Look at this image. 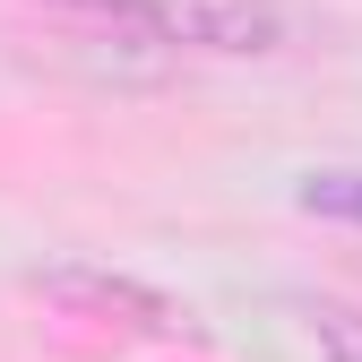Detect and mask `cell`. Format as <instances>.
<instances>
[{
    "instance_id": "1",
    "label": "cell",
    "mask_w": 362,
    "mask_h": 362,
    "mask_svg": "<svg viewBox=\"0 0 362 362\" xmlns=\"http://www.w3.org/2000/svg\"><path fill=\"white\" fill-rule=\"evenodd\" d=\"M43 9H69L121 43H181V0H43Z\"/></svg>"
},
{
    "instance_id": "3",
    "label": "cell",
    "mask_w": 362,
    "mask_h": 362,
    "mask_svg": "<svg viewBox=\"0 0 362 362\" xmlns=\"http://www.w3.org/2000/svg\"><path fill=\"white\" fill-rule=\"evenodd\" d=\"M302 328H310V345H320V362H362V310H345V302H310Z\"/></svg>"
},
{
    "instance_id": "2",
    "label": "cell",
    "mask_w": 362,
    "mask_h": 362,
    "mask_svg": "<svg viewBox=\"0 0 362 362\" xmlns=\"http://www.w3.org/2000/svg\"><path fill=\"white\" fill-rule=\"evenodd\" d=\"M43 293H52V302H86V310H139L147 328L173 320L147 285H129V276H95V267H52V276H43Z\"/></svg>"
},
{
    "instance_id": "4",
    "label": "cell",
    "mask_w": 362,
    "mask_h": 362,
    "mask_svg": "<svg viewBox=\"0 0 362 362\" xmlns=\"http://www.w3.org/2000/svg\"><path fill=\"white\" fill-rule=\"evenodd\" d=\"M302 207L328 216V224H362V173H310L302 181Z\"/></svg>"
}]
</instances>
